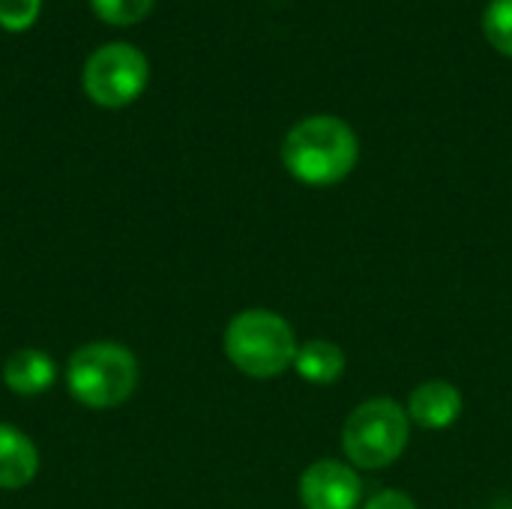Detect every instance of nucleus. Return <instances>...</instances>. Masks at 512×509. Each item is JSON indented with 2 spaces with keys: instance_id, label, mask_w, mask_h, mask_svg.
<instances>
[{
  "instance_id": "nucleus-1",
  "label": "nucleus",
  "mask_w": 512,
  "mask_h": 509,
  "mask_svg": "<svg viewBox=\"0 0 512 509\" xmlns=\"http://www.w3.org/2000/svg\"><path fill=\"white\" fill-rule=\"evenodd\" d=\"M360 159L357 132L333 114H315L294 123L282 141L288 174L306 186L342 183Z\"/></svg>"
},
{
  "instance_id": "nucleus-2",
  "label": "nucleus",
  "mask_w": 512,
  "mask_h": 509,
  "mask_svg": "<svg viewBox=\"0 0 512 509\" xmlns=\"http://www.w3.org/2000/svg\"><path fill=\"white\" fill-rule=\"evenodd\" d=\"M222 348L237 372L267 381L294 366L300 345H297L294 327L279 312L243 309L228 321Z\"/></svg>"
},
{
  "instance_id": "nucleus-3",
  "label": "nucleus",
  "mask_w": 512,
  "mask_h": 509,
  "mask_svg": "<svg viewBox=\"0 0 512 509\" xmlns=\"http://www.w3.org/2000/svg\"><path fill=\"white\" fill-rule=\"evenodd\" d=\"M411 441L408 411L396 399L360 402L342 426V453L360 471H381L402 459Z\"/></svg>"
},
{
  "instance_id": "nucleus-4",
  "label": "nucleus",
  "mask_w": 512,
  "mask_h": 509,
  "mask_svg": "<svg viewBox=\"0 0 512 509\" xmlns=\"http://www.w3.org/2000/svg\"><path fill=\"white\" fill-rule=\"evenodd\" d=\"M66 387L75 402L93 411L123 405L138 387V360L126 345L87 342L66 366Z\"/></svg>"
},
{
  "instance_id": "nucleus-5",
  "label": "nucleus",
  "mask_w": 512,
  "mask_h": 509,
  "mask_svg": "<svg viewBox=\"0 0 512 509\" xmlns=\"http://www.w3.org/2000/svg\"><path fill=\"white\" fill-rule=\"evenodd\" d=\"M147 78L150 63L141 48L129 42H108L87 57L81 87L99 108H126L144 93Z\"/></svg>"
},
{
  "instance_id": "nucleus-6",
  "label": "nucleus",
  "mask_w": 512,
  "mask_h": 509,
  "mask_svg": "<svg viewBox=\"0 0 512 509\" xmlns=\"http://www.w3.org/2000/svg\"><path fill=\"white\" fill-rule=\"evenodd\" d=\"M297 495L303 509H360L363 507V480L354 465L339 459L312 462L300 483Z\"/></svg>"
},
{
  "instance_id": "nucleus-7",
  "label": "nucleus",
  "mask_w": 512,
  "mask_h": 509,
  "mask_svg": "<svg viewBox=\"0 0 512 509\" xmlns=\"http://www.w3.org/2000/svg\"><path fill=\"white\" fill-rule=\"evenodd\" d=\"M462 405H465V399H462L456 384H450L444 378H432V381H423L411 390L405 411H408L411 426L417 423L420 429L441 432L459 420Z\"/></svg>"
},
{
  "instance_id": "nucleus-8",
  "label": "nucleus",
  "mask_w": 512,
  "mask_h": 509,
  "mask_svg": "<svg viewBox=\"0 0 512 509\" xmlns=\"http://www.w3.org/2000/svg\"><path fill=\"white\" fill-rule=\"evenodd\" d=\"M39 474V450L36 444L15 426L0 423V489L15 492L36 480Z\"/></svg>"
},
{
  "instance_id": "nucleus-9",
  "label": "nucleus",
  "mask_w": 512,
  "mask_h": 509,
  "mask_svg": "<svg viewBox=\"0 0 512 509\" xmlns=\"http://www.w3.org/2000/svg\"><path fill=\"white\" fill-rule=\"evenodd\" d=\"M54 381H57V366L51 354L39 348H21L9 354V360L3 363V384L15 396H39L51 390Z\"/></svg>"
},
{
  "instance_id": "nucleus-10",
  "label": "nucleus",
  "mask_w": 512,
  "mask_h": 509,
  "mask_svg": "<svg viewBox=\"0 0 512 509\" xmlns=\"http://www.w3.org/2000/svg\"><path fill=\"white\" fill-rule=\"evenodd\" d=\"M345 366H348L345 351L330 339H309L297 348V357H294L297 375L318 387L336 384L345 375Z\"/></svg>"
},
{
  "instance_id": "nucleus-11",
  "label": "nucleus",
  "mask_w": 512,
  "mask_h": 509,
  "mask_svg": "<svg viewBox=\"0 0 512 509\" xmlns=\"http://www.w3.org/2000/svg\"><path fill=\"white\" fill-rule=\"evenodd\" d=\"M483 36L495 51L512 57V0H492L483 12Z\"/></svg>"
},
{
  "instance_id": "nucleus-12",
  "label": "nucleus",
  "mask_w": 512,
  "mask_h": 509,
  "mask_svg": "<svg viewBox=\"0 0 512 509\" xmlns=\"http://www.w3.org/2000/svg\"><path fill=\"white\" fill-rule=\"evenodd\" d=\"M156 0H90L93 12L111 27H132L150 15Z\"/></svg>"
},
{
  "instance_id": "nucleus-13",
  "label": "nucleus",
  "mask_w": 512,
  "mask_h": 509,
  "mask_svg": "<svg viewBox=\"0 0 512 509\" xmlns=\"http://www.w3.org/2000/svg\"><path fill=\"white\" fill-rule=\"evenodd\" d=\"M42 12V0H0V27L9 33H21L36 24Z\"/></svg>"
},
{
  "instance_id": "nucleus-14",
  "label": "nucleus",
  "mask_w": 512,
  "mask_h": 509,
  "mask_svg": "<svg viewBox=\"0 0 512 509\" xmlns=\"http://www.w3.org/2000/svg\"><path fill=\"white\" fill-rule=\"evenodd\" d=\"M360 509H417L414 498L405 495V492H396V489H384L378 495H372Z\"/></svg>"
}]
</instances>
